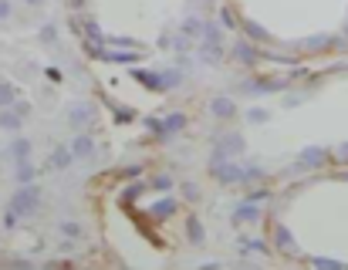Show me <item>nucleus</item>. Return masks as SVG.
<instances>
[{"label": "nucleus", "instance_id": "1", "mask_svg": "<svg viewBox=\"0 0 348 270\" xmlns=\"http://www.w3.org/2000/svg\"><path fill=\"white\" fill-rule=\"evenodd\" d=\"M132 78H136L139 84H145L149 91H169V88H173L169 74H156V71H142V68H136V71H132Z\"/></svg>", "mask_w": 348, "mask_h": 270}, {"label": "nucleus", "instance_id": "2", "mask_svg": "<svg viewBox=\"0 0 348 270\" xmlns=\"http://www.w3.org/2000/svg\"><path fill=\"white\" fill-rule=\"evenodd\" d=\"M37 200H41V193H37V186H24L14 200H10V209L17 213V216H24V213H31L34 206H37Z\"/></svg>", "mask_w": 348, "mask_h": 270}, {"label": "nucleus", "instance_id": "3", "mask_svg": "<svg viewBox=\"0 0 348 270\" xmlns=\"http://www.w3.org/2000/svg\"><path fill=\"white\" fill-rule=\"evenodd\" d=\"M213 176L223 179V183H240V179H244V169H237L230 159H223V162L216 159V162H213Z\"/></svg>", "mask_w": 348, "mask_h": 270}, {"label": "nucleus", "instance_id": "4", "mask_svg": "<svg viewBox=\"0 0 348 270\" xmlns=\"http://www.w3.org/2000/svg\"><path fill=\"white\" fill-rule=\"evenodd\" d=\"M98 58L102 61H119V65H136L142 54H136V51H102Z\"/></svg>", "mask_w": 348, "mask_h": 270}, {"label": "nucleus", "instance_id": "5", "mask_svg": "<svg viewBox=\"0 0 348 270\" xmlns=\"http://www.w3.org/2000/svg\"><path fill=\"white\" fill-rule=\"evenodd\" d=\"M71 155H74V149L58 145V149L51 152V166H54V169H68V166H71Z\"/></svg>", "mask_w": 348, "mask_h": 270}, {"label": "nucleus", "instance_id": "6", "mask_svg": "<svg viewBox=\"0 0 348 270\" xmlns=\"http://www.w3.org/2000/svg\"><path fill=\"white\" fill-rule=\"evenodd\" d=\"M10 155H14L17 166L27 162V155H31V142H27V138H14V142H10Z\"/></svg>", "mask_w": 348, "mask_h": 270}, {"label": "nucleus", "instance_id": "7", "mask_svg": "<svg viewBox=\"0 0 348 270\" xmlns=\"http://www.w3.org/2000/svg\"><path fill=\"white\" fill-rule=\"evenodd\" d=\"M162 122H166V132H169V135H176V132L186 129V115H183V112H169Z\"/></svg>", "mask_w": 348, "mask_h": 270}, {"label": "nucleus", "instance_id": "8", "mask_svg": "<svg viewBox=\"0 0 348 270\" xmlns=\"http://www.w3.org/2000/svg\"><path fill=\"white\" fill-rule=\"evenodd\" d=\"M237 219H240V223H247V219H261V209H257V202H240V206H237Z\"/></svg>", "mask_w": 348, "mask_h": 270}, {"label": "nucleus", "instance_id": "9", "mask_svg": "<svg viewBox=\"0 0 348 270\" xmlns=\"http://www.w3.org/2000/svg\"><path fill=\"white\" fill-rule=\"evenodd\" d=\"M173 213H176V200H159L152 206V216H156V219H166V216H173Z\"/></svg>", "mask_w": 348, "mask_h": 270}, {"label": "nucleus", "instance_id": "10", "mask_svg": "<svg viewBox=\"0 0 348 270\" xmlns=\"http://www.w3.org/2000/svg\"><path fill=\"white\" fill-rule=\"evenodd\" d=\"M237 108H233V101L230 98H213V115H220V118H230Z\"/></svg>", "mask_w": 348, "mask_h": 270}, {"label": "nucleus", "instance_id": "11", "mask_svg": "<svg viewBox=\"0 0 348 270\" xmlns=\"http://www.w3.org/2000/svg\"><path fill=\"white\" fill-rule=\"evenodd\" d=\"M74 155H95V142L88 135H78L74 138Z\"/></svg>", "mask_w": 348, "mask_h": 270}, {"label": "nucleus", "instance_id": "12", "mask_svg": "<svg viewBox=\"0 0 348 270\" xmlns=\"http://www.w3.org/2000/svg\"><path fill=\"white\" fill-rule=\"evenodd\" d=\"M14 98H17V91H14L10 84H3V81H0V108H14V105H17Z\"/></svg>", "mask_w": 348, "mask_h": 270}, {"label": "nucleus", "instance_id": "13", "mask_svg": "<svg viewBox=\"0 0 348 270\" xmlns=\"http://www.w3.org/2000/svg\"><path fill=\"white\" fill-rule=\"evenodd\" d=\"M20 118H24V115L14 108V112H3V115H0V125H3V129H20Z\"/></svg>", "mask_w": 348, "mask_h": 270}, {"label": "nucleus", "instance_id": "14", "mask_svg": "<svg viewBox=\"0 0 348 270\" xmlns=\"http://www.w3.org/2000/svg\"><path fill=\"white\" fill-rule=\"evenodd\" d=\"M186 230H190V240H193V243H203V223H200L196 216H190Z\"/></svg>", "mask_w": 348, "mask_h": 270}, {"label": "nucleus", "instance_id": "15", "mask_svg": "<svg viewBox=\"0 0 348 270\" xmlns=\"http://www.w3.org/2000/svg\"><path fill=\"white\" fill-rule=\"evenodd\" d=\"M274 240H278V247L280 250H291V233H287V226H274Z\"/></svg>", "mask_w": 348, "mask_h": 270}, {"label": "nucleus", "instance_id": "16", "mask_svg": "<svg viewBox=\"0 0 348 270\" xmlns=\"http://www.w3.org/2000/svg\"><path fill=\"white\" fill-rule=\"evenodd\" d=\"M105 101H108V98H105ZM108 105H112V112H115V122H132V118H136L129 108H122V105H115V101H108Z\"/></svg>", "mask_w": 348, "mask_h": 270}, {"label": "nucleus", "instance_id": "17", "mask_svg": "<svg viewBox=\"0 0 348 270\" xmlns=\"http://www.w3.org/2000/svg\"><path fill=\"white\" fill-rule=\"evenodd\" d=\"M142 125H145L149 132H156V135H169L166 132V122H159V118H142Z\"/></svg>", "mask_w": 348, "mask_h": 270}, {"label": "nucleus", "instance_id": "18", "mask_svg": "<svg viewBox=\"0 0 348 270\" xmlns=\"http://www.w3.org/2000/svg\"><path fill=\"white\" fill-rule=\"evenodd\" d=\"M247 34H250V37H257V41H271V34H267L264 27H257V24H250V20H247Z\"/></svg>", "mask_w": 348, "mask_h": 270}, {"label": "nucleus", "instance_id": "19", "mask_svg": "<svg viewBox=\"0 0 348 270\" xmlns=\"http://www.w3.org/2000/svg\"><path fill=\"white\" fill-rule=\"evenodd\" d=\"M237 54H240V61H254V58H257L250 44H237Z\"/></svg>", "mask_w": 348, "mask_h": 270}, {"label": "nucleus", "instance_id": "20", "mask_svg": "<svg viewBox=\"0 0 348 270\" xmlns=\"http://www.w3.org/2000/svg\"><path fill=\"white\" fill-rule=\"evenodd\" d=\"M301 159H304V166H318V159H321V152H318V149H308V152H304Z\"/></svg>", "mask_w": 348, "mask_h": 270}, {"label": "nucleus", "instance_id": "21", "mask_svg": "<svg viewBox=\"0 0 348 270\" xmlns=\"http://www.w3.org/2000/svg\"><path fill=\"white\" fill-rule=\"evenodd\" d=\"M152 189H159V193H166V189H173V183H169L166 176H159V179L152 183Z\"/></svg>", "mask_w": 348, "mask_h": 270}, {"label": "nucleus", "instance_id": "22", "mask_svg": "<svg viewBox=\"0 0 348 270\" xmlns=\"http://www.w3.org/2000/svg\"><path fill=\"white\" fill-rule=\"evenodd\" d=\"M61 233H68V236H78L81 230H78V223H61Z\"/></svg>", "mask_w": 348, "mask_h": 270}, {"label": "nucleus", "instance_id": "23", "mask_svg": "<svg viewBox=\"0 0 348 270\" xmlns=\"http://www.w3.org/2000/svg\"><path fill=\"white\" fill-rule=\"evenodd\" d=\"M220 20H223V27H233V14H230V10H226V7H223V10H220Z\"/></svg>", "mask_w": 348, "mask_h": 270}, {"label": "nucleus", "instance_id": "24", "mask_svg": "<svg viewBox=\"0 0 348 270\" xmlns=\"http://www.w3.org/2000/svg\"><path fill=\"white\" fill-rule=\"evenodd\" d=\"M85 118H91V115H88V112H85V108H78V112H74V115H71V122H74V125H81V122H85Z\"/></svg>", "mask_w": 348, "mask_h": 270}, {"label": "nucleus", "instance_id": "25", "mask_svg": "<svg viewBox=\"0 0 348 270\" xmlns=\"http://www.w3.org/2000/svg\"><path fill=\"white\" fill-rule=\"evenodd\" d=\"M250 122H267V112H264V108H254V112H250Z\"/></svg>", "mask_w": 348, "mask_h": 270}, {"label": "nucleus", "instance_id": "26", "mask_svg": "<svg viewBox=\"0 0 348 270\" xmlns=\"http://www.w3.org/2000/svg\"><path fill=\"white\" fill-rule=\"evenodd\" d=\"M10 17V0H0V20Z\"/></svg>", "mask_w": 348, "mask_h": 270}, {"label": "nucleus", "instance_id": "27", "mask_svg": "<svg viewBox=\"0 0 348 270\" xmlns=\"http://www.w3.org/2000/svg\"><path fill=\"white\" fill-rule=\"evenodd\" d=\"M27 3H41V0H27Z\"/></svg>", "mask_w": 348, "mask_h": 270}]
</instances>
